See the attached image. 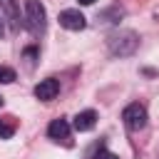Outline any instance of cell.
<instances>
[{
    "instance_id": "cell-13",
    "label": "cell",
    "mask_w": 159,
    "mask_h": 159,
    "mask_svg": "<svg viewBox=\"0 0 159 159\" xmlns=\"http://www.w3.org/2000/svg\"><path fill=\"white\" fill-rule=\"evenodd\" d=\"M25 57H27V62H30V67H32V65H35V57H37V50H35V47H27V50H25Z\"/></svg>"
},
{
    "instance_id": "cell-3",
    "label": "cell",
    "mask_w": 159,
    "mask_h": 159,
    "mask_svg": "<svg viewBox=\"0 0 159 159\" xmlns=\"http://www.w3.org/2000/svg\"><path fill=\"white\" fill-rule=\"evenodd\" d=\"M122 119H124V124H127L129 132H139V129L147 127V107L139 104V102H132V104L124 107Z\"/></svg>"
},
{
    "instance_id": "cell-11",
    "label": "cell",
    "mask_w": 159,
    "mask_h": 159,
    "mask_svg": "<svg viewBox=\"0 0 159 159\" xmlns=\"http://www.w3.org/2000/svg\"><path fill=\"white\" fill-rule=\"evenodd\" d=\"M10 82H15V70L0 67V84H10Z\"/></svg>"
},
{
    "instance_id": "cell-5",
    "label": "cell",
    "mask_w": 159,
    "mask_h": 159,
    "mask_svg": "<svg viewBox=\"0 0 159 159\" xmlns=\"http://www.w3.org/2000/svg\"><path fill=\"white\" fill-rule=\"evenodd\" d=\"M60 25L65 30H82L87 25V20H84V15L80 10H62L60 12Z\"/></svg>"
},
{
    "instance_id": "cell-14",
    "label": "cell",
    "mask_w": 159,
    "mask_h": 159,
    "mask_svg": "<svg viewBox=\"0 0 159 159\" xmlns=\"http://www.w3.org/2000/svg\"><path fill=\"white\" fill-rule=\"evenodd\" d=\"M94 0H80V5H92Z\"/></svg>"
},
{
    "instance_id": "cell-2",
    "label": "cell",
    "mask_w": 159,
    "mask_h": 159,
    "mask_svg": "<svg viewBox=\"0 0 159 159\" xmlns=\"http://www.w3.org/2000/svg\"><path fill=\"white\" fill-rule=\"evenodd\" d=\"M25 25L32 35H42L47 27V12L40 0H25Z\"/></svg>"
},
{
    "instance_id": "cell-10",
    "label": "cell",
    "mask_w": 159,
    "mask_h": 159,
    "mask_svg": "<svg viewBox=\"0 0 159 159\" xmlns=\"http://www.w3.org/2000/svg\"><path fill=\"white\" fill-rule=\"evenodd\" d=\"M122 15H124V10H122L119 5H114V7L104 10V12H99V20H102V22H117Z\"/></svg>"
},
{
    "instance_id": "cell-8",
    "label": "cell",
    "mask_w": 159,
    "mask_h": 159,
    "mask_svg": "<svg viewBox=\"0 0 159 159\" xmlns=\"http://www.w3.org/2000/svg\"><path fill=\"white\" fill-rule=\"evenodd\" d=\"M47 134H50V139H67V134H70V124H67V119H52L50 122V127H47Z\"/></svg>"
},
{
    "instance_id": "cell-4",
    "label": "cell",
    "mask_w": 159,
    "mask_h": 159,
    "mask_svg": "<svg viewBox=\"0 0 159 159\" xmlns=\"http://www.w3.org/2000/svg\"><path fill=\"white\" fill-rule=\"evenodd\" d=\"M57 92H60V82H57L55 77L40 80V82L35 84V97H37V99H42V102L55 99V97H57Z\"/></svg>"
},
{
    "instance_id": "cell-1",
    "label": "cell",
    "mask_w": 159,
    "mask_h": 159,
    "mask_svg": "<svg viewBox=\"0 0 159 159\" xmlns=\"http://www.w3.org/2000/svg\"><path fill=\"white\" fill-rule=\"evenodd\" d=\"M107 47L114 57H129L139 47V35L134 30H114L112 35H107Z\"/></svg>"
},
{
    "instance_id": "cell-16",
    "label": "cell",
    "mask_w": 159,
    "mask_h": 159,
    "mask_svg": "<svg viewBox=\"0 0 159 159\" xmlns=\"http://www.w3.org/2000/svg\"><path fill=\"white\" fill-rule=\"evenodd\" d=\"M2 104H5V99H2V97H0V107H2Z\"/></svg>"
},
{
    "instance_id": "cell-6",
    "label": "cell",
    "mask_w": 159,
    "mask_h": 159,
    "mask_svg": "<svg viewBox=\"0 0 159 159\" xmlns=\"http://www.w3.org/2000/svg\"><path fill=\"white\" fill-rule=\"evenodd\" d=\"M0 5H2V10H5V17L10 20V27H12L15 32H20L22 20H20V5H17V0H0Z\"/></svg>"
},
{
    "instance_id": "cell-12",
    "label": "cell",
    "mask_w": 159,
    "mask_h": 159,
    "mask_svg": "<svg viewBox=\"0 0 159 159\" xmlns=\"http://www.w3.org/2000/svg\"><path fill=\"white\" fill-rule=\"evenodd\" d=\"M94 159H119L114 152H109V149H104V147H99L97 152H94Z\"/></svg>"
},
{
    "instance_id": "cell-7",
    "label": "cell",
    "mask_w": 159,
    "mask_h": 159,
    "mask_svg": "<svg viewBox=\"0 0 159 159\" xmlns=\"http://www.w3.org/2000/svg\"><path fill=\"white\" fill-rule=\"evenodd\" d=\"M94 122H97V112L94 109H84V112H80L77 117H75V129L77 132H89L92 127H94Z\"/></svg>"
},
{
    "instance_id": "cell-15",
    "label": "cell",
    "mask_w": 159,
    "mask_h": 159,
    "mask_svg": "<svg viewBox=\"0 0 159 159\" xmlns=\"http://www.w3.org/2000/svg\"><path fill=\"white\" fill-rule=\"evenodd\" d=\"M2 32H5V27H2V20H0V35H2Z\"/></svg>"
},
{
    "instance_id": "cell-9",
    "label": "cell",
    "mask_w": 159,
    "mask_h": 159,
    "mask_svg": "<svg viewBox=\"0 0 159 159\" xmlns=\"http://www.w3.org/2000/svg\"><path fill=\"white\" fill-rule=\"evenodd\" d=\"M15 134V117H0V139H10Z\"/></svg>"
}]
</instances>
